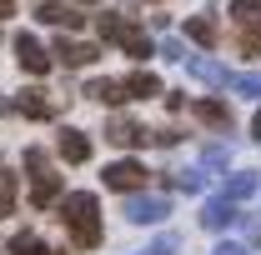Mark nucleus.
<instances>
[{"instance_id": "10", "label": "nucleus", "mask_w": 261, "mask_h": 255, "mask_svg": "<svg viewBox=\"0 0 261 255\" xmlns=\"http://www.w3.org/2000/svg\"><path fill=\"white\" fill-rule=\"evenodd\" d=\"M106 140H111V145H146L151 130L136 125V120H111V125H106Z\"/></svg>"}, {"instance_id": "19", "label": "nucleus", "mask_w": 261, "mask_h": 255, "mask_svg": "<svg viewBox=\"0 0 261 255\" xmlns=\"http://www.w3.org/2000/svg\"><path fill=\"white\" fill-rule=\"evenodd\" d=\"M10 255H61V250H50L40 235H31V230H20L15 240H10Z\"/></svg>"}, {"instance_id": "24", "label": "nucleus", "mask_w": 261, "mask_h": 255, "mask_svg": "<svg viewBox=\"0 0 261 255\" xmlns=\"http://www.w3.org/2000/svg\"><path fill=\"white\" fill-rule=\"evenodd\" d=\"M241 55H261V30H241Z\"/></svg>"}, {"instance_id": "7", "label": "nucleus", "mask_w": 261, "mask_h": 255, "mask_svg": "<svg viewBox=\"0 0 261 255\" xmlns=\"http://www.w3.org/2000/svg\"><path fill=\"white\" fill-rule=\"evenodd\" d=\"M15 55H20V65H25L31 75H45V70H50V55L40 50L35 35H15Z\"/></svg>"}, {"instance_id": "14", "label": "nucleus", "mask_w": 261, "mask_h": 255, "mask_svg": "<svg viewBox=\"0 0 261 255\" xmlns=\"http://www.w3.org/2000/svg\"><path fill=\"white\" fill-rule=\"evenodd\" d=\"M186 35H191L196 45H206V50H216V40H221L211 15H191V20H186Z\"/></svg>"}, {"instance_id": "28", "label": "nucleus", "mask_w": 261, "mask_h": 255, "mask_svg": "<svg viewBox=\"0 0 261 255\" xmlns=\"http://www.w3.org/2000/svg\"><path fill=\"white\" fill-rule=\"evenodd\" d=\"M216 255H246V245H236V240H226V245H216Z\"/></svg>"}, {"instance_id": "31", "label": "nucleus", "mask_w": 261, "mask_h": 255, "mask_svg": "<svg viewBox=\"0 0 261 255\" xmlns=\"http://www.w3.org/2000/svg\"><path fill=\"white\" fill-rule=\"evenodd\" d=\"M0 110H5V100H0Z\"/></svg>"}, {"instance_id": "6", "label": "nucleus", "mask_w": 261, "mask_h": 255, "mask_svg": "<svg viewBox=\"0 0 261 255\" xmlns=\"http://www.w3.org/2000/svg\"><path fill=\"white\" fill-rule=\"evenodd\" d=\"M35 20H45V25H61V30H75V25H81L86 15H81L75 5H65V0H40Z\"/></svg>"}, {"instance_id": "29", "label": "nucleus", "mask_w": 261, "mask_h": 255, "mask_svg": "<svg viewBox=\"0 0 261 255\" xmlns=\"http://www.w3.org/2000/svg\"><path fill=\"white\" fill-rule=\"evenodd\" d=\"M0 15H15V0H0Z\"/></svg>"}, {"instance_id": "1", "label": "nucleus", "mask_w": 261, "mask_h": 255, "mask_svg": "<svg viewBox=\"0 0 261 255\" xmlns=\"http://www.w3.org/2000/svg\"><path fill=\"white\" fill-rule=\"evenodd\" d=\"M61 220L65 230H70V240L81 245V250H91V245H100V200L91 190H75L61 200Z\"/></svg>"}, {"instance_id": "16", "label": "nucleus", "mask_w": 261, "mask_h": 255, "mask_svg": "<svg viewBox=\"0 0 261 255\" xmlns=\"http://www.w3.org/2000/svg\"><path fill=\"white\" fill-rule=\"evenodd\" d=\"M126 95L130 100H151V95H161V80H156L151 70H136V75L126 80Z\"/></svg>"}, {"instance_id": "11", "label": "nucleus", "mask_w": 261, "mask_h": 255, "mask_svg": "<svg viewBox=\"0 0 261 255\" xmlns=\"http://www.w3.org/2000/svg\"><path fill=\"white\" fill-rule=\"evenodd\" d=\"M15 110L31 115V120H50V115H56V105L45 100V90H20V95H15Z\"/></svg>"}, {"instance_id": "4", "label": "nucleus", "mask_w": 261, "mask_h": 255, "mask_svg": "<svg viewBox=\"0 0 261 255\" xmlns=\"http://www.w3.org/2000/svg\"><path fill=\"white\" fill-rule=\"evenodd\" d=\"M171 215V200L166 195H136V200H126V220L130 225H156Z\"/></svg>"}, {"instance_id": "20", "label": "nucleus", "mask_w": 261, "mask_h": 255, "mask_svg": "<svg viewBox=\"0 0 261 255\" xmlns=\"http://www.w3.org/2000/svg\"><path fill=\"white\" fill-rule=\"evenodd\" d=\"M15 210V175L10 170H0V220Z\"/></svg>"}, {"instance_id": "21", "label": "nucleus", "mask_w": 261, "mask_h": 255, "mask_svg": "<svg viewBox=\"0 0 261 255\" xmlns=\"http://www.w3.org/2000/svg\"><path fill=\"white\" fill-rule=\"evenodd\" d=\"M231 15H236L241 25H256L261 20V0H231Z\"/></svg>"}, {"instance_id": "15", "label": "nucleus", "mask_w": 261, "mask_h": 255, "mask_svg": "<svg viewBox=\"0 0 261 255\" xmlns=\"http://www.w3.org/2000/svg\"><path fill=\"white\" fill-rule=\"evenodd\" d=\"M256 170H236V175H231L226 185H221V195H226V200H246V195H256Z\"/></svg>"}, {"instance_id": "3", "label": "nucleus", "mask_w": 261, "mask_h": 255, "mask_svg": "<svg viewBox=\"0 0 261 255\" xmlns=\"http://www.w3.org/2000/svg\"><path fill=\"white\" fill-rule=\"evenodd\" d=\"M100 40H116L126 55H136V60H146L151 55V40H146V30H136V25H126L121 15H100Z\"/></svg>"}, {"instance_id": "8", "label": "nucleus", "mask_w": 261, "mask_h": 255, "mask_svg": "<svg viewBox=\"0 0 261 255\" xmlns=\"http://www.w3.org/2000/svg\"><path fill=\"white\" fill-rule=\"evenodd\" d=\"M50 55H56V60L61 65H91V60H100V50L96 45H81V40H56V50H50Z\"/></svg>"}, {"instance_id": "9", "label": "nucleus", "mask_w": 261, "mask_h": 255, "mask_svg": "<svg viewBox=\"0 0 261 255\" xmlns=\"http://www.w3.org/2000/svg\"><path fill=\"white\" fill-rule=\"evenodd\" d=\"M231 220H236V200H226V195L206 200V210H201V225H206V230H226Z\"/></svg>"}, {"instance_id": "26", "label": "nucleus", "mask_w": 261, "mask_h": 255, "mask_svg": "<svg viewBox=\"0 0 261 255\" xmlns=\"http://www.w3.org/2000/svg\"><path fill=\"white\" fill-rule=\"evenodd\" d=\"M146 255H176V235H161V240H156Z\"/></svg>"}, {"instance_id": "22", "label": "nucleus", "mask_w": 261, "mask_h": 255, "mask_svg": "<svg viewBox=\"0 0 261 255\" xmlns=\"http://www.w3.org/2000/svg\"><path fill=\"white\" fill-rule=\"evenodd\" d=\"M231 90H241V95H261V70H251V75H231Z\"/></svg>"}, {"instance_id": "25", "label": "nucleus", "mask_w": 261, "mask_h": 255, "mask_svg": "<svg viewBox=\"0 0 261 255\" xmlns=\"http://www.w3.org/2000/svg\"><path fill=\"white\" fill-rule=\"evenodd\" d=\"M201 160H206L211 170H221V165H226V145H211V150H206V155H201Z\"/></svg>"}, {"instance_id": "17", "label": "nucleus", "mask_w": 261, "mask_h": 255, "mask_svg": "<svg viewBox=\"0 0 261 255\" xmlns=\"http://www.w3.org/2000/svg\"><path fill=\"white\" fill-rule=\"evenodd\" d=\"M86 95L106 100V105H121V100H130V95H126V80H91V85H86Z\"/></svg>"}, {"instance_id": "30", "label": "nucleus", "mask_w": 261, "mask_h": 255, "mask_svg": "<svg viewBox=\"0 0 261 255\" xmlns=\"http://www.w3.org/2000/svg\"><path fill=\"white\" fill-rule=\"evenodd\" d=\"M251 130H256V140H261V110H256V115H251Z\"/></svg>"}, {"instance_id": "5", "label": "nucleus", "mask_w": 261, "mask_h": 255, "mask_svg": "<svg viewBox=\"0 0 261 255\" xmlns=\"http://www.w3.org/2000/svg\"><path fill=\"white\" fill-rule=\"evenodd\" d=\"M106 185H111V190H141V185H146V165H136V160L106 165Z\"/></svg>"}, {"instance_id": "27", "label": "nucleus", "mask_w": 261, "mask_h": 255, "mask_svg": "<svg viewBox=\"0 0 261 255\" xmlns=\"http://www.w3.org/2000/svg\"><path fill=\"white\" fill-rule=\"evenodd\" d=\"M161 55H166V60H186V45H181V40H166Z\"/></svg>"}, {"instance_id": "13", "label": "nucleus", "mask_w": 261, "mask_h": 255, "mask_svg": "<svg viewBox=\"0 0 261 255\" xmlns=\"http://www.w3.org/2000/svg\"><path fill=\"white\" fill-rule=\"evenodd\" d=\"M186 70H191V75H201L206 85H231V70H226V65H216V60H201V55H186Z\"/></svg>"}, {"instance_id": "23", "label": "nucleus", "mask_w": 261, "mask_h": 255, "mask_svg": "<svg viewBox=\"0 0 261 255\" xmlns=\"http://www.w3.org/2000/svg\"><path fill=\"white\" fill-rule=\"evenodd\" d=\"M201 185H206V175H201V170H181V175H176V190H201Z\"/></svg>"}, {"instance_id": "12", "label": "nucleus", "mask_w": 261, "mask_h": 255, "mask_svg": "<svg viewBox=\"0 0 261 255\" xmlns=\"http://www.w3.org/2000/svg\"><path fill=\"white\" fill-rule=\"evenodd\" d=\"M61 160H70V165H86V160H91V140H86L81 130H61Z\"/></svg>"}, {"instance_id": "2", "label": "nucleus", "mask_w": 261, "mask_h": 255, "mask_svg": "<svg viewBox=\"0 0 261 255\" xmlns=\"http://www.w3.org/2000/svg\"><path fill=\"white\" fill-rule=\"evenodd\" d=\"M25 170H31V205H35V210H45L50 200H61V175L50 170V160H45L40 145L25 150Z\"/></svg>"}, {"instance_id": "18", "label": "nucleus", "mask_w": 261, "mask_h": 255, "mask_svg": "<svg viewBox=\"0 0 261 255\" xmlns=\"http://www.w3.org/2000/svg\"><path fill=\"white\" fill-rule=\"evenodd\" d=\"M196 115H201L206 125H216V130H231V110L221 100H196Z\"/></svg>"}]
</instances>
